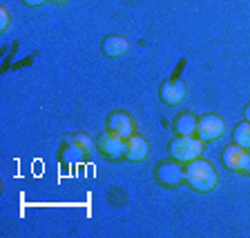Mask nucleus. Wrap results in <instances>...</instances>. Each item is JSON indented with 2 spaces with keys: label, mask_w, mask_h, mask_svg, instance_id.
I'll use <instances>...</instances> for the list:
<instances>
[{
  "label": "nucleus",
  "mask_w": 250,
  "mask_h": 238,
  "mask_svg": "<svg viewBox=\"0 0 250 238\" xmlns=\"http://www.w3.org/2000/svg\"><path fill=\"white\" fill-rule=\"evenodd\" d=\"M186 183L194 192H212L219 183V176L208 161L194 158V161L186 163Z\"/></svg>",
  "instance_id": "obj_1"
},
{
  "label": "nucleus",
  "mask_w": 250,
  "mask_h": 238,
  "mask_svg": "<svg viewBox=\"0 0 250 238\" xmlns=\"http://www.w3.org/2000/svg\"><path fill=\"white\" fill-rule=\"evenodd\" d=\"M167 151H170V156L174 161L186 165V163L194 161V158H201L203 140L199 138V136H177V138L170 143Z\"/></svg>",
  "instance_id": "obj_2"
},
{
  "label": "nucleus",
  "mask_w": 250,
  "mask_h": 238,
  "mask_svg": "<svg viewBox=\"0 0 250 238\" xmlns=\"http://www.w3.org/2000/svg\"><path fill=\"white\" fill-rule=\"evenodd\" d=\"M154 178L163 187H179L181 183H186V167H181V163L174 161V158L159 163L154 169Z\"/></svg>",
  "instance_id": "obj_3"
},
{
  "label": "nucleus",
  "mask_w": 250,
  "mask_h": 238,
  "mask_svg": "<svg viewBox=\"0 0 250 238\" xmlns=\"http://www.w3.org/2000/svg\"><path fill=\"white\" fill-rule=\"evenodd\" d=\"M226 134V120L217 114H206L197 120V136L203 143H212L219 140Z\"/></svg>",
  "instance_id": "obj_4"
},
{
  "label": "nucleus",
  "mask_w": 250,
  "mask_h": 238,
  "mask_svg": "<svg viewBox=\"0 0 250 238\" xmlns=\"http://www.w3.org/2000/svg\"><path fill=\"white\" fill-rule=\"evenodd\" d=\"M221 161H224V165L228 167L230 171H244V174H250V151L246 149V147L237 145V143L226 147L224 154H221Z\"/></svg>",
  "instance_id": "obj_5"
},
{
  "label": "nucleus",
  "mask_w": 250,
  "mask_h": 238,
  "mask_svg": "<svg viewBox=\"0 0 250 238\" xmlns=\"http://www.w3.org/2000/svg\"><path fill=\"white\" fill-rule=\"evenodd\" d=\"M125 143H127L125 138H121L119 134L107 129L105 134L99 136L96 147H99V151L103 156H107V158H121V156H125Z\"/></svg>",
  "instance_id": "obj_6"
},
{
  "label": "nucleus",
  "mask_w": 250,
  "mask_h": 238,
  "mask_svg": "<svg viewBox=\"0 0 250 238\" xmlns=\"http://www.w3.org/2000/svg\"><path fill=\"white\" fill-rule=\"evenodd\" d=\"M107 129L127 140L130 136H134L136 125H134V118H132L127 111H112L107 118Z\"/></svg>",
  "instance_id": "obj_7"
},
{
  "label": "nucleus",
  "mask_w": 250,
  "mask_h": 238,
  "mask_svg": "<svg viewBox=\"0 0 250 238\" xmlns=\"http://www.w3.org/2000/svg\"><path fill=\"white\" fill-rule=\"evenodd\" d=\"M159 96L166 105H181L188 96V89L183 85V80H166L159 89Z\"/></svg>",
  "instance_id": "obj_8"
},
{
  "label": "nucleus",
  "mask_w": 250,
  "mask_h": 238,
  "mask_svg": "<svg viewBox=\"0 0 250 238\" xmlns=\"http://www.w3.org/2000/svg\"><path fill=\"white\" fill-rule=\"evenodd\" d=\"M150 156V143L143 136H130L125 143V158L132 163H141Z\"/></svg>",
  "instance_id": "obj_9"
},
{
  "label": "nucleus",
  "mask_w": 250,
  "mask_h": 238,
  "mask_svg": "<svg viewBox=\"0 0 250 238\" xmlns=\"http://www.w3.org/2000/svg\"><path fill=\"white\" fill-rule=\"evenodd\" d=\"M172 127H174L177 136H197V116L190 111H183L174 118Z\"/></svg>",
  "instance_id": "obj_10"
},
{
  "label": "nucleus",
  "mask_w": 250,
  "mask_h": 238,
  "mask_svg": "<svg viewBox=\"0 0 250 238\" xmlns=\"http://www.w3.org/2000/svg\"><path fill=\"white\" fill-rule=\"evenodd\" d=\"M130 49V42L125 40L123 36H107L103 40V54L109 58H119L123 54H127Z\"/></svg>",
  "instance_id": "obj_11"
},
{
  "label": "nucleus",
  "mask_w": 250,
  "mask_h": 238,
  "mask_svg": "<svg viewBox=\"0 0 250 238\" xmlns=\"http://www.w3.org/2000/svg\"><path fill=\"white\" fill-rule=\"evenodd\" d=\"M85 156H87V151H85L83 147H78L76 143H72V140H69L61 151V158L62 161H67V163H78V161H83Z\"/></svg>",
  "instance_id": "obj_12"
},
{
  "label": "nucleus",
  "mask_w": 250,
  "mask_h": 238,
  "mask_svg": "<svg viewBox=\"0 0 250 238\" xmlns=\"http://www.w3.org/2000/svg\"><path fill=\"white\" fill-rule=\"evenodd\" d=\"M232 143H237V145L250 149V123H248V120H244V123H239L237 127H234Z\"/></svg>",
  "instance_id": "obj_13"
},
{
  "label": "nucleus",
  "mask_w": 250,
  "mask_h": 238,
  "mask_svg": "<svg viewBox=\"0 0 250 238\" xmlns=\"http://www.w3.org/2000/svg\"><path fill=\"white\" fill-rule=\"evenodd\" d=\"M72 143H76L78 147H83L87 154H92V149L96 147V143L92 140V136H87V134H74L72 136Z\"/></svg>",
  "instance_id": "obj_14"
},
{
  "label": "nucleus",
  "mask_w": 250,
  "mask_h": 238,
  "mask_svg": "<svg viewBox=\"0 0 250 238\" xmlns=\"http://www.w3.org/2000/svg\"><path fill=\"white\" fill-rule=\"evenodd\" d=\"M9 27V11L5 7H0V31H5Z\"/></svg>",
  "instance_id": "obj_15"
},
{
  "label": "nucleus",
  "mask_w": 250,
  "mask_h": 238,
  "mask_svg": "<svg viewBox=\"0 0 250 238\" xmlns=\"http://www.w3.org/2000/svg\"><path fill=\"white\" fill-rule=\"evenodd\" d=\"M27 7H41V5H45V2H49V0H22Z\"/></svg>",
  "instance_id": "obj_16"
},
{
  "label": "nucleus",
  "mask_w": 250,
  "mask_h": 238,
  "mask_svg": "<svg viewBox=\"0 0 250 238\" xmlns=\"http://www.w3.org/2000/svg\"><path fill=\"white\" fill-rule=\"evenodd\" d=\"M244 116H246V120H248V123H250V103L246 105V109H244Z\"/></svg>",
  "instance_id": "obj_17"
},
{
  "label": "nucleus",
  "mask_w": 250,
  "mask_h": 238,
  "mask_svg": "<svg viewBox=\"0 0 250 238\" xmlns=\"http://www.w3.org/2000/svg\"><path fill=\"white\" fill-rule=\"evenodd\" d=\"M49 2H54V5H65L67 0H49Z\"/></svg>",
  "instance_id": "obj_18"
}]
</instances>
